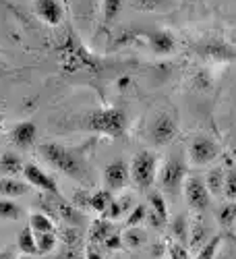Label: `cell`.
Wrapping results in <instances>:
<instances>
[{
    "label": "cell",
    "mask_w": 236,
    "mask_h": 259,
    "mask_svg": "<svg viewBox=\"0 0 236 259\" xmlns=\"http://www.w3.org/2000/svg\"><path fill=\"white\" fill-rule=\"evenodd\" d=\"M23 215V207L19 203H15L9 197L0 199V220H19Z\"/></svg>",
    "instance_id": "24"
},
{
    "label": "cell",
    "mask_w": 236,
    "mask_h": 259,
    "mask_svg": "<svg viewBox=\"0 0 236 259\" xmlns=\"http://www.w3.org/2000/svg\"><path fill=\"white\" fill-rule=\"evenodd\" d=\"M56 201H58V213H60V218L64 222H69V224H81V211L77 207H73L71 203H67L62 197H58Z\"/></svg>",
    "instance_id": "26"
},
{
    "label": "cell",
    "mask_w": 236,
    "mask_h": 259,
    "mask_svg": "<svg viewBox=\"0 0 236 259\" xmlns=\"http://www.w3.org/2000/svg\"><path fill=\"white\" fill-rule=\"evenodd\" d=\"M131 197H120V199H112V203L108 205V209H106L102 215L106 220H118V218H122V215L126 213V209H128V205H131V201H128Z\"/></svg>",
    "instance_id": "23"
},
{
    "label": "cell",
    "mask_w": 236,
    "mask_h": 259,
    "mask_svg": "<svg viewBox=\"0 0 236 259\" xmlns=\"http://www.w3.org/2000/svg\"><path fill=\"white\" fill-rule=\"evenodd\" d=\"M0 172L5 177H17L23 172V160H21L15 152H5L0 156Z\"/></svg>",
    "instance_id": "15"
},
{
    "label": "cell",
    "mask_w": 236,
    "mask_h": 259,
    "mask_svg": "<svg viewBox=\"0 0 236 259\" xmlns=\"http://www.w3.org/2000/svg\"><path fill=\"white\" fill-rule=\"evenodd\" d=\"M170 259H191V257L182 243H172L170 245Z\"/></svg>",
    "instance_id": "36"
},
{
    "label": "cell",
    "mask_w": 236,
    "mask_h": 259,
    "mask_svg": "<svg viewBox=\"0 0 236 259\" xmlns=\"http://www.w3.org/2000/svg\"><path fill=\"white\" fill-rule=\"evenodd\" d=\"M224 177H226V172L222 168H211L207 172V179H203V181L207 185L209 195H222V191H224Z\"/></svg>",
    "instance_id": "18"
},
{
    "label": "cell",
    "mask_w": 236,
    "mask_h": 259,
    "mask_svg": "<svg viewBox=\"0 0 236 259\" xmlns=\"http://www.w3.org/2000/svg\"><path fill=\"white\" fill-rule=\"evenodd\" d=\"M58 259H79V253H77V249H75V247L67 245V247H64V251L58 255Z\"/></svg>",
    "instance_id": "37"
},
{
    "label": "cell",
    "mask_w": 236,
    "mask_h": 259,
    "mask_svg": "<svg viewBox=\"0 0 236 259\" xmlns=\"http://www.w3.org/2000/svg\"><path fill=\"white\" fill-rule=\"evenodd\" d=\"M33 11L37 19L50 27H58L64 21V7L60 0H33Z\"/></svg>",
    "instance_id": "11"
},
{
    "label": "cell",
    "mask_w": 236,
    "mask_h": 259,
    "mask_svg": "<svg viewBox=\"0 0 236 259\" xmlns=\"http://www.w3.org/2000/svg\"><path fill=\"white\" fill-rule=\"evenodd\" d=\"M21 175L25 177V183H29V187H35V189L48 193V195H52V197H62L54 177H50L48 172L41 170L37 164H23V172H21Z\"/></svg>",
    "instance_id": "9"
},
{
    "label": "cell",
    "mask_w": 236,
    "mask_h": 259,
    "mask_svg": "<svg viewBox=\"0 0 236 259\" xmlns=\"http://www.w3.org/2000/svg\"><path fill=\"white\" fill-rule=\"evenodd\" d=\"M5 71H7V69H5V64H3V60H0V75H3Z\"/></svg>",
    "instance_id": "41"
},
{
    "label": "cell",
    "mask_w": 236,
    "mask_h": 259,
    "mask_svg": "<svg viewBox=\"0 0 236 259\" xmlns=\"http://www.w3.org/2000/svg\"><path fill=\"white\" fill-rule=\"evenodd\" d=\"M60 64H62V69L69 71V73L96 71L98 69L96 58L83 48V44L75 35V31H69L67 39H64V44L60 48Z\"/></svg>",
    "instance_id": "3"
},
{
    "label": "cell",
    "mask_w": 236,
    "mask_h": 259,
    "mask_svg": "<svg viewBox=\"0 0 236 259\" xmlns=\"http://www.w3.org/2000/svg\"><path fill=\"white\" fill-rule=\"evenodd\" d=\"M149 209L154 213H158L162 220L168 222V205H166V199H164L162 193H158V191L149 193Z\"/></svg>",
    "instance_id": "28"
},
{
    "label": "cell",
    "mask_w": 236,
    "mask_h": 259,
    "mask_svg": "<svg viewBox=\"0 0 236 259\" xmlns=\"http://www.w3.org/2000/svg\"><path fill=\"white\" fill-rule=\"evenodd\" d=\"M120 236H122V247H126V249H139V247H143L145 241H147L145 232L139 230L137 226H128V230L122 232Z\"/></svg>",
    "instance_id": "20"
},
{
    "label": "cell",
    "mask_w": 236,
    "mask_h": 259,
    "mask_svg": "<svg viewBox=\"0 0 236 259\" xmlns=\"http://www.w3.org/2000/svg\"><path fill=\"white\" fill-rule=\"evenodd\" d=\"M124 7V0H102V17H104V25H112L114 19L120 15Z\"/></svg>",
    "instance_id": "21"
},
{
    "label": "cell",
    "mask_w": 236,
    "mask_h": 259,
    "mask_svg": "<svg viewBox=\"0 0 236 259\" xmlns=\"http://www.w3.org/2000/svg\"><path fill=\"white\" fill-rule=\"evenodd\" d=\"M89 3H91V5H93V0H89Z\"/></svg>",
    "instance_id": "44"
},
{
    "label": "cell",
    "mask_w": 236,
    "mask_h": 259,
    "mask_svg": "<svg viewBox=\"0 0 236 259\" xmlns=\"http://www.w3.org/2000/svg\"><path fill=\"white\" fill-rule=\"evenodd\" d=\"M17 247H19V251L23 253V255H35V253H37L35 234H33V230H31L29 226L19 232V236H17Z\"/></svg>",
    "instance_id": "19"
},
{
    "label": "cell",
    "mask_w": 236,
    "mask_h": 259,
    "mask_svg": "<svg viewBox=\"0 0 236 259\" xmlns=\"http://www.w3.org/2000/svg\"><path fill=\"white\" fill-rule=\"evenodd\" d=\"M222 195L228 199V201H236V166L230 168L224 177V191Z\"/></svg>",
    "instance_id": "30"
},
{
    "label": "cell",
    "mask_w": 236,
    "mask_h": 259,
    "mask_svg": "<svg viewBox=\"0 0 236 259\" xmlns=\"http://www.w3.org/2000/svg\"><path fill=\"white\" fill-rule=\"evenodd\" d=\"M220 247H222V236H220V234L211 236V239H207V243H203V245L197 249V251H199L197 259H213V257L218 255Z\"/></svg>",
    "instance_id": "27"
},
{
    "label": "cell",
    "mask_w": 236,
    "mask_h": 259,
    "mask_svg": "<svg viewBox=\"0 0 236 259\" xmlns=\"http://www.w3.org/2000/svg\"><path fill=\"white\" fill-rule=\"evenodd\" d=\"M131 183V166L124 160H112L108 166L104 168V185L108 191L116 193L128 187Z\"/></svg>",
    "instance_id": "10"
},
{
    "label": "cell",
    "mask_w": 236,
    "mask_h": 259,
    "mask_svg": "<svg viewBox=\"0 0 236 259\" xmlns=\"http://www.w3.org/2000/svg\"><path fill=\"white\" fill-rule=\"evenodd\" d=\"M56 234L54 232H41L35 234V247H37V255H48L56 249Z\"/></svg>",
    "instance_id": "25"
},
{
    "label": "cell",
    "mask_w": 236,
    "mask_h": 259,
    "mask_svg": "<svg viewBox=\"0 0 236 259\" xmlns=\"http://www.w3.org/2000/svg\"><path fill=\"white\" fill-rule=\"evenodd\" d=\"M218 222L224 228H230L232 224H236V201H228L220 207L218 211Z\"/></svg>",
    "instance_id": "29"
},
{
    "label": "cell",
    "mask_w": 236,
    "mask_h": 259,
    "mask_svg": "<svg viewBox=\"0 0 236 259\" xmlns=\"http://www.w3.org/2000/svg\"><path fill=\"white\" fill-rule=\"evenodd\" d=\"M182 193H184L186 205L193 211H205L209 207V203H211V195L207 191V185L197 175H186L184 185H182Z\"/></svg>",
    "instance_id": "7"
},
{
    "label": "cell",
    "mask_w": 236,
    "mask_h": 259,
    "mask_svg": "<svg viewBox=\"0 0 236 259\" xmlns=\"http://www.w3.org/2000/svg\"><path fill=\"white\" fill-rule=\"evenodd\" d=\"M114 199V193L108 191V189H98L96 193H91L89 195V209L98 211V213H104L106 209H108V205L112 203Z\"/></svg>",
    "instance_id": "16"
},
{
    "label": "cell",
    "mask_w": 236,
    "mask_h": 259,
    "mask_svg": "<svg viewBox=\"0 0 236 259\" xmlns=\"http://www.w3.org/2000/svg\"><path fill=\"white\" fill-rule=\"evenodd\" d=\"M0 259H15V251H13V249L0 251Z\"/></svg>",
    "instance_id": "40"
},
{
    "label": "cell",
    "mask_w": 236,
    "mask_h": 259,
    "mask_svg": "<svg viewBox=\"0 0 236 259\" xmlns=\"http://www.w3.org/2000/svg\"><path fill=\"white\" fill-rule=\"evenodd\" d=\"M75 205H83V207H89V195L83 191L75 193Z\"/></svg>",
    "instance_id": "38"
},
{
    "label": "cell",
    "mask_w": 236,
    "mask_h": 259,
    "mask_svg": "<svg viewBox=\"0 0 236 259\" xmlns=\"http://www.w3.org/2000/svg\"><path fill=\"white\" fill-rule=\"evenodd\" d=\"M220 156V145L211 137L199 135L188 145V160L195 166H207Z\"/></svg>",
    "instance_id": "8"
},
{
    "label": "cell",
    "mask_w": 236,
    "mask_h": 259,
    "mask_svg": "<svg viewBox=\"0 0 236 259\" xmlns=\"http://www.w3.org/2000/svg\"><path fill=\"white\" fill-rule=\"evenodd\" d=\"M135 9L139 11H158L164 5H168V0H135Z\"/></svg>",
    "instance_id": "34"
},
{
    "label": "cell",
    "mask_w": 236,
    "mask_h": 259,
    "mask_svg": "<svg viewBox=\"0 0 236 259\" xmlns=\"http://www.w3.org/2000/svg\"><path fill=\"white\" fill-rule=\"evenodd\" d=\"M11 143L19 149H31L37 139V126L33 120H21L11 128Z\"/></svg>",
    "instance_id": "12"
},
{
    "label": "cell",
    "mask_w": 236,
    "mask_h": 259,
    "mask_svg": "<svg viewBox=\"0 0 236 259\" xmlns=\"http://www.w3.org/2000/svg\"><path fill=\"white\" fill-rule=\"evenodd\" d=\"M3 120H5V116H3V114H0V126H3Z\"/></svg>",
    "instance_id": "43"
},
{
    "label": "cell",
    "mask_w": 236,
    "mask_h": 259,
    "mask_svg": "<svg viewBox=\"0 0 236 259\" xmlns=\"http://www.w3.org/2000/svg\"><path fill=\"white\" fill-rule=\"evenodd\" d=\"M29 193V183L19 181L17 177H3L0 179V197H23Z\"/></svg>",
    "instance_id": "14"
},
{
    "label": "cell",
    "mask_w": 236,
    "mask_h": 259,
    "mask_svg": "<svg viewBox=\"0 0 236 259\" xmlns=\"http://www.w3.org/2000/svg\"><path fill=\"white\" fill-rule=\"evenodd\" d=\"M106 249H110V251H116V249H122V236L118 232H110L108 236H106V241L102 243Z\"/></svg>",
    "instance_id": "35"
},
{
    "label": "cell",
    "mask_w": 236,
    "mask_h": 259,
    "mask_svg": "<svg viewBox=\"0 0 236 259\" xmlns=\"http://www.w3.org/2000/svg\"><path fill=\"white\" fill-rule=\"evenodd\" d=\"M110 232H114L112 222L106 220V218H100V220H96V222L91 224V228H89V241L100 245V243L106 241V236H108Z\"/></svg>",
    "instance_id": "17"
},
{
    "label": "cell",
    "mask_w": 236,
    "mask_h": 259,
    "mask_svg": "<svg viewBox=\"0 0 236 259\" xmlns=\"http://www.w3.org/2000/svg\"><path fill=\"white\" fill-rule=\"evenodd\" d=\"M172 234L176 236V243H186L188 241V226H186V218L184 215H178V218L172 222Z\"/></svg>",
    "instance_id": "31"
},
{
    "label": "cell",
    "mask_w": 236,
    "mask_h": 259,
    "mask_svg": "<svg viewBox=\"0 0 236 259\" xmlns=\"http://www.w3.org/2000/svg\"><path fill=\"white\" fill-rule=\"evenodd\" d=\"M37 152L50 166L62 172L64 177H69L77 183H89V168L79 149L50 141V143H41Z\"/></svg>",
    "instance_id": "1"
},
{
    "label": "cell",
    "mask_w": 236,
    "mask_h": 259,
    "mask_svg": "<svg viewBox=\"0 0 236 259\" xmlns=\"http://www.w3.org/2000/svg\"><path fill=\"white\" fill-rule=\"evenodd\" d=\"M147 44L149 50L158 56H170L176 50V39L168 29H154L147 33Z\"/></svg>",
    "instance_id": "13"
},
{
    "label": "cell",
    "mask_w": 236,
    "mask_h": 259,
    "mask_svg": "<svg viewBox=\"0 0 236 259\" xmlns=\"http://www.w3.org/2000/svg\"><path fill=\"white\" fill-rule=\"evenodd\" d=\"M145 215H147V207L145 205H135V209L128 213L126 224L128 226H139L141 222H145Z\"/></svg>",
    "instance_id": "33"
},
{
    "label": "cell",
    "mask_w": 236,
    "mask_h": 259,
    "mask_svg": "<svg viewBox=\"0 0 236 259\" xmlns=\"http://www.w3.org/2000/svg\"><path fill=\"white\" fill-rule=\"evenodd\" d=\"M29 228L33 230V234H41V232H54V222L48 218L46 213L35 211L29 215Z\"/></svg>",
    "instance_id": "22"
},
{
    "label": "cell",
    "mask_w": 236,
    "mask_h": 259,
    "mask_svg": "<svg viewBox=\"0 0 236 259\" xmlns=\"http://www.w3.org/2000/svg\"><path fill=\"white\" fill-rule=\"evenodd\" d=\"M186 170H188L186 158L180 152L170 154L168 160L164 162V166L158 170V181H160L162 191L168 193V195H178V193L182 191L184 179L188 175Z\"/></svg>",
    "instance_id": "4"
},
{
    "label": "cell",
    "mask_w": 236,
    "mask_h": 259,
    "mask_svg": "<svg viewBox=\"0 0 236 259\" xmlns=\"http://www.w3.org/2000/svg\"><path fill=\"white\" fill-rule=\"evenodd\" d=\"M19 259H33L31 255H23V257H19Z\"/></svg>",
    "instance_id": "42"
},
{
    "label": "cell",
    "mask_w": 236,
    "mask_h": 259,
    "mask_svg": "<svg viewBox=\"0 0 236 259\" xmlns=\"http://www.w3.org/2000/svg\"><path fill=\"white\" fill-rule=\"evenodd\" d=\"M188 232H193L191 234V239H188V245L193 247V249H199L201 245H203V239L207 236V228L203 226V224H197L193 230H188Z\"/></svg>",
    "instance_id": "32"
},
{
    "label": "cell",
    "mask_w": 236,
    "mask_h": 259,
    "mask_svg": "<svg viewBox=\"0 0 236 259\" xmlns=\"http://www.w3.org/2000/svg\"><path fill=\"white\" fill-rule=\"evenodd\" d=\"M128 166H131V179H133V183L141 191L152 189L154 183L158 181L160 160H158V156L154 152H149V149H143V152H139Z\"/></svg>",
    "instance_id": "5"
},
{
    "label": "cell",
    "mask_w": 236,
    "mask_h": 259,
    "mask_svg": "<svg viewBox=\"0 0 236 259\" xmlns=\"http://www.w3.org/2000/svg\"><path fill=\"white\" fill-rule=\"evenodd\" d=\"M85 259H104V257H102L93 247H89L87 251H85Z\"/></svg>",
    "instance_id": "39"
},
{
    "label": "cell",
    "mask_w": 236,
    "mask_h": 259,
    "mask_svg": "<svg viewBox=\"0 0 236 259\" xmlns=\"http://www.w3.org/2000/svg\"><path fill=\"white\" fill-rule=\"evenodd\" d=\"M147 137L156 147H168L178 137V122L170 114H158L147 126Z\"/></svg>",
    "instance_id": "6"
},
{
    "label": "cell",
    "mask_w": 236,
    "mask_h": 259,
    "mask_svg": "<svg viewBox=\"0 0 236 259\" xmlns=\"http://www.w3.org/2000/svg\"><path fill=\"white\" fill-rule=\"evenodd\" d=\"M128 118L120 108H96L81 116V128L98 135L118 139L126 133Z\"/></svg>",
    "instance_id": "2"
}]
</instances>
